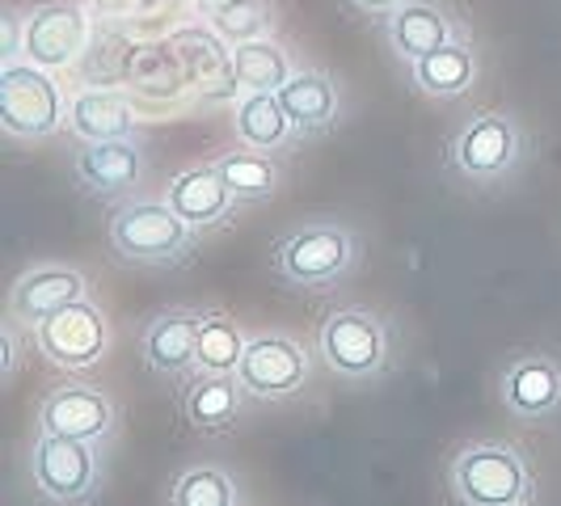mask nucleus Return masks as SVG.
<instances>
[{"instance_id":"15","label":"nucleus","mask_w":561,"mask_h":506,"mask_svg":"<svg viewBox=\"0 0 561 506\" xmlns=\"http://www.w3.org/2000/svg\"><path fill=\"white\" fill-rule=\"evenodd\" d=\"M503 401L519 418H549L561 405V371L549 355H524L503 371Z\"/></svg>"},{"instance_id":"21","label":"nucleus","mask_w":561,"mask_h":506,"mask_svg":"<svg viewBox=\"0 0 561 506\" xmlns=\"http://www.w3.org/2000/svg\"><path fill=\"white\" fill-rule=\"evenodd\" d=\"M140 51V43L118 26V22H98L93 26V38L84 47L77 72L84 77V84L93 89H111V84H127V72H131V59Z\"/></svg>"},{"instance_id":"2","label":"nucleus","mask_w":561,"mask_h":506,"mask_svg":"<svg viewBox=\"0 0 561 506\" xmlns=\"http://www.w3.org/2000/svg\"><path fill=\"white\" fill-rule=\"evenodd\" d=\"M451 485L465 506H524L533 490L519 451L499 444L460 451L451 464Z\"/></svg>"},{"instance_id":"5","label":"nucleus","mask_w":561,"mask_h":506,"mask_svg":"<svg viewBox=\"0 0 561 506\" xmlns=\"http://www.w3.org/2000/svg\"><path fill=\"white\" fill-rule=\"evenodd\" d=\"M30 473H34V485L43 490V498L77 506L89 503L98 490V456L89 448V439L43 435L30 456Z\"/></svg>"},{"instance_id":"30","label":"nucleus","mask_w":561,"mask_h":506,"mask_svg":"<svg viewBox=\"0 0 561 506\" xmlns=\"http://www.w3.org/2000/svg\"><path fill=\"white\" fill-rule=\"evenodd\" d=\"M173 506H232V481L220 469H195L173 485Z\"/></svg>"},{"instance_id":"24","label":"nucleus","mask_w":561,"mask_h":506,"mask_svg":"<svg viewBox=\"0 0 561 506\" xmlns=\"http://www.w3.org/2000/svg\"><path fill=\"white\" fill-rule=\"evenodd\" d=\"M232 127H237L241 143H245V148H257V152L279 148V143H287V136L296 131L287 111H283L279 93H245V97L237 102V111H232Z\"/></svg>"},{"instance_id":"17","label":"nucleus","mask_w":561,"mask_h":506,"mask_svg":"<svg viewBox=\"0 0 561 506\" xmlns=\"http://www.w3.org/2000/svg\"><path fill=\"white\" fill-rule=\"evenodd\" d=\"M77 300H84L81 271H72V266H38V271L22 275L18 287H13V317L38 325L51 312L68 309Z\"/></svg>"},{"instance_id":"11","label":"nucleus","mask_w":561,"mask_h":506,"mask_svg":"<svg viewBox=\"0 0 561 506\" xmlns=\"http://www.w3.org/2000/svg\"><path fill=\"white\" fill-rule=\"evenodd\" d=\"M169 51L186 68V77L207 97H232L241 84L232 77V51L211 26H182L165 38Z\"/></svg>"},{"instance_id":"18","label":"nucleus","mask_w":561,"mask_h":506,"mask_svg":"<svg viewBox=\"0 0 561 506\" xmlns=\"http://www.w3.org/2000/svg\"><path fill=\"white\" fill-rule=\"evenodd\" d=\"M198 330H203V317L195 312L157 317L144 334V364L157 376H182L191 364H198Z\"/></svg>"},{"instance_id":"28","label":"nucleus","mask_w":561,"mask_h":506,"mask_svg":"<svg viewBox=\"0 0 561 506\" xmlns=\"http://www.w3.org/2000/svg\"><path fill=\"white\" fill-rule=\"evenodd\" d=\"M245 337L237 330L232 317H203V330H198V364L211 376H237V367L245 359Z\"/></svg>"},{"instance_id":"7","label":"nucleus","mask_w":561,"mask_h":506,"mask_svg":"<svg viewBox=\"0 0 561 506\" xmlns=\"http://www.w3.org/2000/svg\"><path fill=\"white\" fill-rule=\"evenodd\" d=\"M321 355L334 371L351 376V380H364V376H376L385 367L389 337H385V325L371 312L342 309L330 312L325 325H321Z\"/></svg>"},{"instance_id":"8","label":"nucleus","mask_w":561,"mask_h":506,"mask_svg":"<svg viewBox=\"0 0 561 506\" xmlns=\"http://www.w3.org/2000/svg\"><path fill=\"white\" fill-rule=\"evenodd\" d=\"M519 152H524V136L506 114H481L451 143V161L469 182L503 177L506 169H515Z\"/></svg>"},{"instance_id":"6","label":"nucleus","mask_w":561,"mask_h":506,"mask_svg":"<svg viewBox=\"0 0 561 506\" xmlns=\"http://www.w3.org/2000/svg\"><path fill=\"white\" fill-rule=\"evenodd\" d=\"M111 241L131 262H169L191 245V225L169 203H127L114 216Z\"/></svg>"},{"instance_id":"26","label":"nucleus","mask_w":561,"mask_h":506,"mask_svg":"<svg viewBox=\"0 0 561 506\" xmlns=\"http://www.w3.org/2000/svg\"><path fill=\"white\" fill-rule=\"evenodd\" d=\"M237 405H241V380L207 371V380H198L186 393V418L195 422L198 430H225L228 422L237 418Z\"/></svg>"},{"instance_id":"29","label":"nucleus","mask_w":561,"mask_h":506,"mask_svg":"<svg viewBox=\"0 0 561 506\" xmlns=\"http://www.w3.org/2000/svg\"><path fill=\"white\" fill-rule=\"evenodd\" d=\"M207 26L216 30L228 47H241V43H253V38H266V30H271V4L266 0H232Z\"/></svg>"},{"instance_id":"23","label":"nucleus","mask_w":561,"mask_h":506,"mask_svg":"<svg viewBox=\"0 0 561 506\" xmlns=\"http://www.w3.org/2000/svg\"><path fill=\"white\" fill-rule=\"evenodd\" d=\"M478 77V56L465 38H456L448 47H439L435 56L414 64V84L426 97H460Z\"/></svg>"},{"instance_id":"4","label":"nucleus","mask_w":561,"mask_h":506,"mask_svg":"<svg viewBox=\"0 0 561 506\" xmlns=\"http://www.w3.org/2000/svg\"><path fill=\"white\" fill-rule=\"evenodd\" d=\"M93 38V22L81 4L72 0H51L26 13V38H22V56L38 68H77Z\"/></svg>"},{"instance_id":"31","label":"nucleus","mask_w":561,"mask_h":506,"mask_svg":"<svg viewBox=\"0 0 561 506\" xmlns=\"http://www.w3.org/2000/svg\"><path fill=\"white\" fill-rule=\"evenodd\" d=\"M84 4H89V13L98 22H118V26H127V22H136L144 13H152V0H84Z\"/></svg>"},{"instance_id":"33","label":"nucleus","mask_w":561,"mask_h":506,"mask_svg":"<svg viewBox=\"0 0 561 506\" xmlns=\"http://www.w3.org/2000/svg\"><path fill=\"white\" fill-rule=\"evenodd\" d=\"M191 4L198 9V18H203V22H211V18H216L220 9H228L232 0H191Z\"/></svg>"},{"instance_id":"20","label":"nucleus","mask_w":561,"mask_h":506,"mask_svg":"<svg viewBox=\"0 0 561 506\" xmlns=\"http://www.w3.org/2000/svg\"><path fill=\"white\" fill-rule=\"evenodd\" d=\"M144 173V157L131 140H102L89 143L77 157V177L98 195H118L127 186H136Z\"/></svg>"},{"instance_id":"32","label":"nucleus","mask_w":561,"mask_h":506,"mask_svg":"<svg viewBox=\"0 0 561 506\" xmlns=\"http://www.w3.org/2000/svg\"><path fill=\"white\" fill-rule=\"evenodd\" d=\"M355 9H364V13H371V18H389V13H397L405 0H351Z\"/></svg>"},{"instance_id":"22","label":"nucleus","mask_w":561,"mask_h":506,"mask_svg":"<svg viewBox=\"0 0 561 506\" xmlns=\"http://www.w3.org/2000/svg\"><path fill=\"white\" fill-rule=\"evenodd\" d=\"M279 102L291 127L300 136H312L337 118V84L325 72H291V81L279 89Z\"/></svg>"},{"instance_id":"10","label":"nucleus","mask_w":561,"mask_h":506,"mask_svg":"<svg viewBox=\"0 0 561 506\" xmlns=\"http://www.w3.org/2000/svg\"><path fill=\"white\" fill-rule=\"evenodd\" d=\"M237 380L250 396H291L309 380V359L291 337H257L245 346Z\"/></svg>"},{"instance_id":"9","label":"nucleus","mask_w":561,"mask_h":506,"mask_svg":"<svg viewBox=\"0 0 561 506\" xmlns=\"http://www.w3.org/2000/svg\"><path fill=\"white\" fill-rule=\"evenodd\" d=\"M34 342L56 367H89L98 364V355L106 346V317L89 300H77L68 309L51 312L47 321H38Z\"/></svg>"},{"instance_id":"27","label":"nucleus","mask_w":561,"mask_h":506,"mask_svg":"<svg viewBox=\"0 0 561 506\" xmlns=\"http://www.w3.org/2000/svg\"><path fill=\"white\" fill-rule=\"evenodd\" d=\"M220 169V177H225V186L232 191V198H241V203H253V198H271L279 191V169L271 157H262L257 148L253 152H228L216 161Z\"/></svg>"},{"instance_id":"1","label":"nucleus","mask_w":561,"mask_h":506,"mask_svg":"<svg viewBox=\"0 0 561 506\" xmlns=\"http://www.w3.org/2000/svg\"><path fill=\"white\" fill-rule=\"evenodd\" d=\"M0 123L18 140H43L64 123V97L47 68L30 59H9L0 68Z\"/></svg>"},{"instance_id":"19","label":"nucleus","mask_w":561,"mask_h":506,"mask_svg":"<svg viewBox=\"0 0 561 506\" xmlns=\"http://www.w3.org/2000/svg\"><path fill=\"white\" fill-rule=\"evenodd\" d=\"M169 207L186 220L191 228H207L216 220H225L228 207H232V191L225 186L220 169L203 165V169H186L169 182Z\"/></svg>"},{"instance_id":"12","label":"nucleus","mask_w":561,"mask_h":506,"mask_svg":"<svg viewBox=\"0 0 561 506\" xmlns=\"http://www.w3.org/2000/svg\"><path fill=\"white\" fill-rule=\"evenodd\" d=\"M43 435H64V439H102L114 426V405L102 389L89 384H64L51 389L43 401Z\"/></svg>"},{"instance_id":"13","label":"nucleus","mask_w":561,"mask_h":506,"mask_svg":"<svg viewBox=\"0 0 561 506\" xmlns=\"http://www.w3.org/2000/svg\"><path fill=\"white\" fill-rule=\"evenodd\" d=\"M68 127L84 143L131 140L136 131V102L123 89H81L68 106Z\"/></svg>"},{"instance_id":"3","label":"nucleus","mask_w":561,"mask_h":506,"mask_svg":"<svg viewBox=\"0 0 561 506\" xmlns=\"http://www.w3.org/2000/svg\"><path fill=\"white\" fill-rule=\"evenodd\" d=\"M355 253H359V241L351 228L309 225L283 241L275 262H279L283 279L300 283V287H330L351 271Z\"/></svg>"},{"instance_id":"14","label":"nucleus","mask_w":561,"mask_h":506,"mask_svg":"<svg viewBox=\"0 0 561 506\" xmlns=\"http://www.w3.org/2000/svg\"><path fill=\"white\" fill-rule=\"evenodd\" d=\"M195 84L186 77V68L178 64V56L169 51V43H144L131 72H127V97L136 106H173L178 97H186Z\"/></svg>"},{"instance_id":"16","label":"nucleus","mask_w":561,"mask_h":506,"mask_svg":"<svg viewBox=\"0 0 561 506\" xmlns=\"http://www.w3.org/2000/svg\"><path fill=\"white\" fill-rule=\"evenodd\" d=\"M389 22V43H393V51L401 59H410V64H419V59L435 56L439 47H448L456 43V26H451V18L439 9V4H431V0H405L397 13L385 18Z\"/></svg>"},{"instance_id":"25","label":"nucleus","mask_w":561,"mask_h":506,"mask_svg":"<svg viewBox=\"0 0 561 506\" xmlns=\"http://www.w3.org/2000/svg\"><path fill=\"white\" fill-rule=\"evenodd\" d=\"M232 77L245 93H279L291 81V64L279 43L253 38V43L232 47Z\"/></svg>"}]
</instances>
